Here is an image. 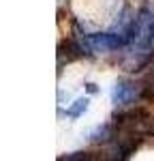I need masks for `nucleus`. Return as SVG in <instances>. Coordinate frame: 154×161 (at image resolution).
<instances>
[{
    "instance_id": "1",
    "label": "nucleus",
    "mask_w": 154,
    "mask_h": 161,
    "mask_svg": "<svg viewBox=\"0 0 154 161\" xmlns=\"http://www.w3.org/2000/svg\"><path fill=\"white\" fill-rule=\"evenodd\" d=\"M135 95H137V88L128 80H118L111 86V103L114 105H126L135 99Z\"/></svg>"
},
{
    "instance_id": "2",
    "label": "nucleus",
    "mask_w": 154,
    "mask_h": 161,
    "mask_svg": "<svg viewBox=\"0 0 154 161\" xmlns=\"http://www.w3.org/2000/svg\"><path fill=\"white\" fill-rule=\"evenodd\" d=\"M58 161H101V157L96 153H90V150H75V153L60 155Z\"/></svg>"
},
{
    "instance_id": "3",
    "label": "nucleus",
    "mask_w": 154,
    "mask_h": 161,
    "mask_svg": "<svg viewBox=\"0 0 154 161\" xmlns=\"http://www.w3.org/2000/svg\"><path fill=\"white\" fill-rule=\"evenodd\" d=\"M88 105H90L88 97H79V99H75L69 108H66V116L75 120V118H79V116H84V112L88 110Z\"/></svg>"
},
{
    "instance_id": "4",
    "label": "nucleus",
    "mask_w": 154,
    "mask_h": 161,
    "mask_svg": "<svg viewBox=\"0 0 154 161\" xmlns=\"http://www.w3.org/2000/svg\"><path fill=\"white\" fill-rule=\"evenodd\" d=\"M109 131H111V123H103V125H99L96 129H92V131L88 133V137L92 140V142H103V140L111 137Z\"/></svg>"
},
{
    "instance_id": "5",
    "label": "nucleus",
    "mask_w": 154,
    "mask_h": 161,
    "mask_svg": "<svg viewBox=\"0 0 154 161\" xmlns=\"http://www.w3.org/2000/svg\"><path fill=\"white\" fill-rule=\"evenodd\" d=\"M86 90H88L90 95H94V92H99V86H96L94 82H88V84H86Z\"/></svg>"
}]
</instances>
